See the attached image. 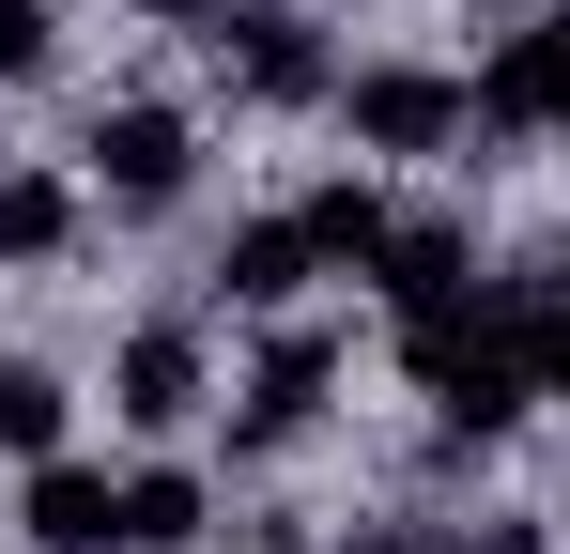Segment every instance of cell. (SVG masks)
<instances>
[{
	"mask_svg": "<svg viewBox=\"0 0 570 554\" xmlns=\"http://www.w3.org/2000/svg\"><path fill=\"white\" fill-rule=\"evenodd\" d=\"M0 369H16V355H0Z\"/></svg>",
	"mask_w": 570,
	"mask_h": 554,
	"instance_id": "21",
	"label": "cell"
},
{
	"mask_svg": "<svg viewBox=\"0 0 570 554\" xmlns=\"http://www.w3.org/2000/svg\"><path fill=\"white\" fill-rule=\"evenodd\" d=\"M139 16H186V0H139Z\"/></svg>",
	"mask_w": 570,
	"mask_h": 554,
	"instance_id": "19",
	"label": "cell"
},
{
	"mask_svg": "<svg viewBox=\"0 0 570 554\" xmlns=\"http://www.w3.org/2000/svg\"><path fill=\"white\" fill-rule=\"evenodd\" d=\"M31 540H47V554H124V477H94V462H31Z\"/></svg>",
	"mask_w": 570,
	"mask_h": 554,
	"instance_id": "8",
	"label": "cell"
},
{
	"mask_svg": "<svg viewBox=\"0 0 570 554\" xmlns=\"http://www.w3.org/2000/svg\"><path fill=\"white\" fill-rule=\"evenodd\" d=\"M263 554H293V540H263Z\"/></svg>",
	"mask_w": 570,
	"mask_h": 554,
	"instance_id": "20",
	"label": "cell"
},
{
	"mask_svg": "<svg viewBox=\"0 0 570 554\" xmlns=\"http://www.w3.org/2000/svg\"><path fill=\"white\" fill-rule=\"evenodd\" d=\"M47 62V0H0V78H31Z\"/></svg>",
	"mask_w": 570,
	"mask_h": 554,
	"instance_id": "16",
	"label": "cell"
},
{
	"mask_svg": "<svg viewBox=\"0 0 570 554\" xmlns=\"http://www.w3.org/2000/svg\"><path fill=\"white\" fill-rule=\"evenodd\" d=\"M216 62H232L247 108H308V92H324V47H308V16H278V0L216 16Z\"/></svg>",
	"mask_w": 570,
	"mask_h": 554,
	"instance_id": "3",
	"label": "cell"
},
{
	"mask_svg": "<svg viewBox=\"0 0 570 554\" xmlns=\"http://www.w3.org/2000/svg\"><path fill=\"white\" fill-rule=\"evenodd\" d=\"M186 155H200L186 108H108V123H94V185H108V200H139V216L186 200Z\"/></svg>",
	"mask_w": 570,
	"mask_h": 554,
	"instance_id": "4",
	"label": "cell"
},
{
	"mask_svg": "<svg viewBox=\"0 0 570 554\" xmlns=\"http://www.w3.org/2000/svg\"><path fill=\"white\" fill-rule=\"evenodd\" d=\"M78 247V185L62 170H0V263H62Z\"/></svg>",
	"mask_w": 570,
	"mask_h": 554,
	"instance_id": "11",
	"label": "cell"
},
{
	"mask_svg": "<svg viewBox=\"0 0 570 554\" xmlns=\"http://www.w3.org/2000/svg\"><path fill=\"white\" fill-rule=\"evenodd\" d=\"M556 123H570V108H556Z\"/></svg>",
	"mask_w": 570,
	"mask_h": 554,
	"instance_id": "22",
	"label": "cell"
},
{
	"mask_svg": "<svg viewBox=\"0 0 570 554\" xmlns=\"http://www.w3.org/2000/svg\"><path fill=\"white\" fill-rule=\"evenodd\" d=\"M0 447H16V462H62V385H47V369H0Z\"/></svg>",
	"mask_w": 570,
	"mask_h": 554,
	"instance_id": "15",
	"label": "cell"
},
{
	"mask_svg": "<svg viewBox=\"0 0 570 554\" xmlns=\"http://www.w3.org/2000/svg\"><path fill=\"white\" fill-rule=\"evenodd\" d=\"M463 263H478V247H463V231H448V216H401V231H385V293H401V324H416V308H448V293H463Z\"/></svg>",
	"mask_w": 570,
	"mask_h": 554,
	"instance_id": "10",
	"label": "cell"
},
{
	"mask_svg": "<svg viewBox=\"0 0 570 554\" xmlns=\"http://www.w3.org/2000/svg\"><path fill=\"white\" fill-rule=\"evenodd\" d=\"M401 369L432 385V416L463 432V447H493L540 385H524V339H509V308H478V293H448V308H416L401 324Z\"/></svg>",
	"mask_w": 570,
	"mask_h": 554,
	"instance_id": "1",
	"label": "cell"
},
{
	"mask_svg": "<svg viewBox=\"0 0 570 554\" xmlns=\"http://www.w3.org/2000/svg\"><path fill=\"white\" fill-rule=\"evenodd\" d=\"M540 277H556V293H570V247H556V263H540Z\"/></svg>",
	"mask_w": 570,
	"mask_h": 554,
	"instance_id": "18",
	"label": "cell"
},
{
	"mask_svg": "<svg viewBox=\"0 0 570 554\" xmlns=\"http://www.w3.org/2000/svg\"><path fill=\"white\" fill-rule=\"evenodd\" d=\"M556 108H570L556 16H540V31H493V62H478V123H493V139H524V123H556Z\"/></svg>",
	"mask_w": 570,
	"mask_h": 554,
	"instance_id": "7",
	"label": "cell"
},
{
	"mask_svg": "<svg viewBox=\"0 0 570 554\" xmlns=\"http://www.w3.org/2000/svg\"><path fill=\"white\" fill-rule=\"evenodd\" d=\"M308 263H324V247H308V216H247V231L216 247L232 308H293V277H308Z\"/></svg>",
	"mask_w": 570,
	"mask_h": 554,
	"instance_id": "9",
	"label": "cell"
},
{
	"mask_svg": "<svg viewBox=\"0 0 570 554\" xmlns=\"http://www.w3.org/2000/svg\"><path fill=\"white\" fill-rule=\"evenodd\" d=\"M509 339H524V385H556V400H570V293H556V277L509 293Z\"/></svg>",
	"mask_w": 570,
	"mask_h": 554,
	"instance_id": "14",
	"label": "cell"
},
{
	"mask_svg": "<svg viewBox=\"0 0 570 554\" xmlns=\"http://www.w3.org/2000/svg\"><path fill=\"white\" fill-rule=\"evenodd\" d=\"M432 554H540V524H478V540H432Z\"/></svg>",
	"mask_w": 570,
	"mask_h": 554,
	"instance_id": "17",
	"label": "cell"
},
{
	"mask_svg": "<svg viewBox=\"0 0 570 554\" xmlns=\"http://www.w3.org/2000/svg\"><path fill=\"white\" fill-rule=\"evenodd\" d=\"M293 216H308V247H324V263H355V277H371V263H385V231H401L371 185H308Z\"/></svg>",
	"mask_w": 570,
	"mask_h": 554,
	"instance_id": "12",
	"label": "cell"
},
{
	"mask_svg": "<svg viewBox=\"0 0 570 554\" xmlns=\"http://www.w3.org/2000/svg\"><path fill=\"white\" fill-rule=\"evenodd\" d=\"M186 540H200V477H186V462L124 477V554H186Z\"/></svg>",
	"mask_w": 570,
	"mask_h": 554,
	"instance_id": "13",
	"label": "cell"
},
{
	"mask_svg": "<svg viewBox=\"0 0 570 554\" xmlns=\"http://www.w3.org/2000/svg\"><path fill=\"white\" fill-rule=\"evenodd\" d=\"M108 416H124V432H186L200 416V339L186 324H139V339L108 355Z\"/></svg>",
	"mask_w": 570,
	"mask_h": 554,
	"instance_id": "5",
	"label": "cell"
},
{
	"mask_svg": "<svg viewBox=\"0 0 570 554\" xmlns=\"http://www.w3.org/2000/svg\"><path fill=\"white\" fill-rule=\"evenodd\" d=\"M324 385H340V339H263V369H247V416H232V447H293L308 416H324Z\"/></svg>",
	"mask_w": 570,
	"mask_h": 554,
	"instance_id": "6",
	"label": "cell"
},
{
	"mask_svg": "<svg viewBox=\"0 0 570 554\" xmlns=\"http://www.w3.org/2000/svg\"><path fill=\"white\" fill-rule=\"evenodd\" d=\"M463 108H478V92L432 78V62H371V78L340 92V123H355L371 155H448V139H463Z\"/></svg>",
	"mask_w": 570,
	"mask_h": 554,
	"instance_id": "2",
	"label": "cell"
}]
</instances>
